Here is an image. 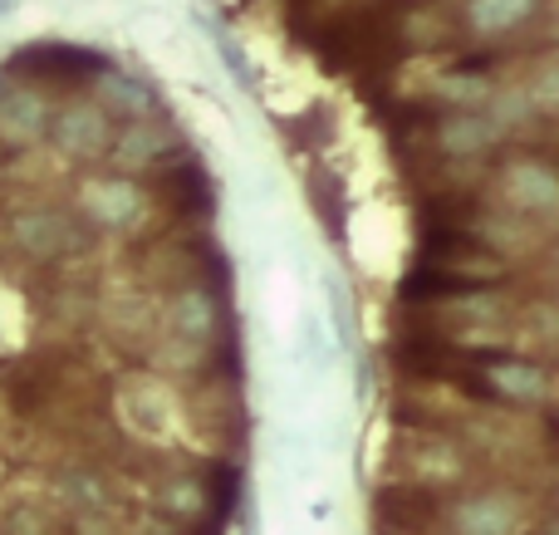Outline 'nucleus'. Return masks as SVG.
<instances>
[{
  "mask_svg": "<svg viewBox=\"0 0 559 535\" xmlns=\"http://www.w3.org/2000/svg\"><path fill=\"white\" fill-rule=\"evenodd\" d=\"M476 393L501 403H521V408H535V403L550 399V373L531 359H515V354H481L476 364L456 369Z\"/></svg>",
  "mask_w": 559,
  "mask_h": 535,
  "instance_id": "nucleus-1",
  "label": "nucleus"
},
{
  "mask_svg": "<svg viewBox=\"0 0 559 535\" xmlns=\"http://www.w3.org/2000/svg\"><path fill=\"white\" fill-rule=\"evenodd\" d=\"M447 526H452V535H521L525 501L515 491H481V497L456 501Z\"/></svg>",
  "mask_w": 559,
  "mask_h": 535,
  "instance_id": "nucleus-2",
  "label": "nucleus"
},
{
  "mask_svg": "<svg viewBox=\"0 0 559 535\" xmlns=\"http://www.w3.org/2000/svg\"><path fill=\"white\" fill-rule=\"evenodd\" d=\"M20 74L35 79H59V84H74V79H88V69H104V59L88 55V49H69V45H35L15 59Z\"/></svg>",
  "mask_w": 559,
  "mask_h": 535,
  "instance_id": "nucleus-3",
  "label": "nucleus"
},
{
  "mask_svg": "<svg viewBox=\"0 0 559 535\" xmlns=\"http://www.w3.org/2000/svg\"><path fill=\"white\" fill-rule=\"evenodd\" d=\"M10 236H15V246H20V251H29L35 261L64 255L69 246H74V226H69L59 212H25V216H15Z\"/></svg>",
  "mask_w": 559,
  "mask_h": 535,
  "instance_id": "nucleus-4",
  "label": "nucleus"
},
{
  "mask_svg": "<svg viewBox=\"0 0 559 535\" xmlns=\"http://www.w3.org/2000/svg\"><path fill=\"white\" fill-rule=\"evenodd\" d=\"M157 501H163V511L177 521H202L206 507H212V482L187 477V472L182 477H167L163 491H157Z\"/></svg>",
  "mask_w": 559,
  "mask_h": 535,
  "instance_id": "nucleus-5",
  "label": "nucleus"
},
{
  "mask_svg": "<svg viewBox=\"0 0 559 535\" xmlns=\"http://www.w3.org/2000/svg\"><path fill=\"white\" fill-rule=\"evenodd\" d=\"M167 314H173V324L187 334V340H212V330H216V305H212V295L206 290L177 295Z\"/></svg>",
  "mask_w": 559,
  "mask_h": 535,
  "instance_id": "nucleus-6",
  "label": "nucleus"
},
{
  "mask_svg": "<svg viewBox=\"0 0 559 535\" xmlns=\"http://www.w3.org/2000/svg\"><path fill=\"white\" fill-rule=\"evenodd\" d=\"M59 491H64V501H69V507H79V511H108V487H104V477H98V472H88V467L64 472Z\"/></svg>",
  "mask_w": 559,
  "mask_h": 535,
  "instance_id": "nucleus-7",
  "label": "nucleus"
},
{
  "mask_svg": "<svg viewBox=\"0 0 559 535\" xmlns=\"http://www.w3.org/2000/svg\"><path fill=\"white\" fill-rule=\"evenodd\" d=\"M167 202L182 206V212H197V206L212 202V192H206V177L202 167H182L177 177H167Z\"/></svg>",
  "mask_w": 559,
  "mask_h": 535,
  "instance_id": "nucleus-8",
  "label": "nucleus"
},
{
  "mask_svg": "<svg viewBox=\"0 0 559 535\" xmlns=\"http://www.w3.org/2000/svg\"><path fill=\"white\" fill-rule=\"evenodd\" d=\"M466 472V462H462V452H452V448H442V442H432V448L417 457V477H427V482H456Z\"/></svg>",
  "mask_w": 559,
  "mask_h": 535,
  "instance_id": "nucleus-9",
  "label": "nucleus"
},
{
  "mask_svg": "<svg viewBox=\"0 0 559 535\" xmlns=\"http://www.w3.org/2000/svg\"><path fill=\"white\" fill-rule=\"evenodd\" d=\"M94 216L104 226H123L133 216V192L128 187H94Z\"/></svg>",
  "mask_w": 559,
  "mask_h": 535,
  "instance_id": "nucleus-10",
  "label": "nucleus"
},
{
  "mask_svg": "<svg viewBox=\"0 0 559 535\" xmlns=\"http://www.w3.org/2000/svg\"><path fill=\"white\" fill-rule=\"evenodd\" d=\"M59 143H64L69 153H88V147H104V128H98V123H84V118H74V123L59 128Z\"/></svg>",
  "mask_w": 559,
  "mask_h": 535,
  "instance_id": "nucleus-11",
  "label": "nucleus"
},
{
  "mask_svg": "<svg viewBox=\"0 0 559 535\" xmlns=\"http://www.w3.org/2000/svg\"><path fill=\"white\" fill-rule=\"evenodd\" d=\"M5 535H49L45 511H35V507H15V511L5 516Z\"/></svg>",
  "mask_w": 559,
  "mask_h": 535,
  "instance_id": "nucleus-12",
  "label": "nucleus"
},
{
  "mask_svg": "<svg viewBox=\"0 0 559 535\" xmlns=\"http://www.w3.org/2000/svg\"><path fill=\"white\" fill-rule=\"evenodd\" d=\"M69 535H118V526L108 521V511H79Z\"/></svg>",
  "mask_w": 559,
  "mask_h": 535,
  "instance_id": "nucleus-13",
  "label": "nucleus"
}]
</instances>
